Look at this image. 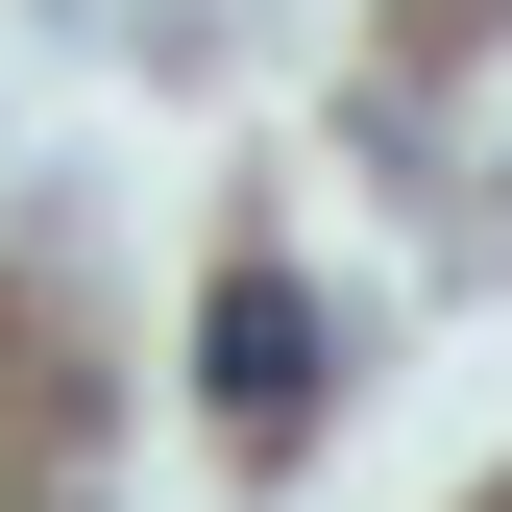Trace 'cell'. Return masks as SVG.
Here are the masks:
<instances>
[{
  "instance_id": "1",
  "label": "cell",
  "mask_w": 512,
  "mask_h": 512,
  "mask_svg": "<svg viewBox=\"0 0 512 512\" xmlns=\"http://www.w3.org/2000/svg\"><path fill=\"white\" fill-rule=\"evenodd\" d=\"M196 366H220V439H293V391H317V317H293V269H220Z\"/></svg>"
}]
</instances>
